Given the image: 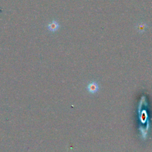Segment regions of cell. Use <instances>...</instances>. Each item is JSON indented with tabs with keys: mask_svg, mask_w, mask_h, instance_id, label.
Returning <instances> with one entry per match:
<instances>
[{
	"mask_svg": "<svg viewBox=\"0 0 152 152\" xmlns=\"http://www.w3.org/2000/svg\"><path fill=\"white\" fill-rule=\"evenodd\" d=\"M87 91L91 94L96 93L99 90V86L96 81H91L89 83L87 86Z\"/></svg>",
	"mask_w": 152,
	"mask_h": 152,
	"instance_id": "6da1fadb",
	"label": "cell"
},
{
	"mask_svg": "<svg viewBox=\"0 0 152 152\" xmlns=\"http://www.w3.org/2000/svg\"><path fill=\"white\" fill-rule=\"evenodd\" d=\"M59 27H60L59 24L58 23V21L55 20H53L52 21L49 23L47 26L48 30L52 33H54L57 30H58Z\"/></svg>",
	"mask_w": 152,
	"mask_h": 152,
	"instance_id": "7a4b0ae2",
	"label": "cell"
},
{
	"mask_svg": "<svg viewBox=\"0 0 152 152\" xmlns=\"http://www.w3.org/2000/svg\"><path fill=\"white\" fill-rule=\"evenodd\" d=\"M138 31H144V30H145V24H143V25H141V24H140V26H138Z\"/></svg>",
	"mask_w": 152,
	"mask_h": 152,
	"instance_id": "3957f363",
	"label": "cell"
}]
</instances>
